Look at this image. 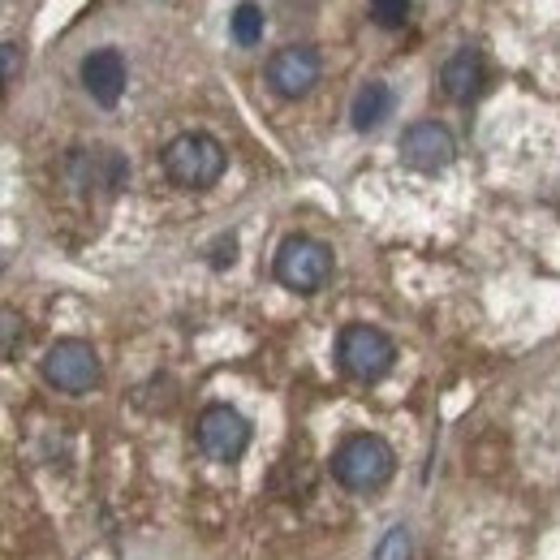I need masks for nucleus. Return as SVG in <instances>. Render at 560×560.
Instances as JSON below:
<instances>
[{
  "label": "nucleus",
  "instance_id": "obj_1",
  "mask_svg": "<svg viewBox=\"0 0 560 560\" xmlns=\"http://www.w3.org/2000/svg\"><path fill=\"white\" fill-rule=\"evenodd\" d=\"M160 164H164V173H168L173 186H182V190H211L224 177L229 155H224V147L211 139V135L190 130V135H177V139L164 147Z\"/></svg>",
  "mask_w": 560,
  "mask_h": 560
},
{
  "label": "nucleus",
  "instance_id": "obj_2",
  "mask_svg": "<svg viewBox=\"0 0 560 560\" xmlns=\"http://www.w3.org/2000/svg\"><path fill=\"white\" fill-rule=\"evenodd\" d=\"M397 470V457H393V444L384 435H350L337 453H332V479L350 491H380Z\"/></svg>",
  "mask_w": 560,
  "mask_h": 560
},
{
  "label": "nucleus",
  "instance_id": "obj_3",
  "mask_svg": "<svg viewBox=\"0 0 560 560\" xmlns=\"http://www.w3.org/2000/svg\"><path fill=\"white\" fill-rule=\"evenodd\" d=\"M272 272L284 289L293 293H319L328 277H332V250L319 242V237H306V233H289L277 246V259H272Z\"/></svg>",
  "mask_w": 560,
  "mask_h": 560
},
{
  "label": "nucleus",
  "instance_id": "obj_4",
  "mask_svg": "<svg viewBox=\"0 0 560 560\" xmlns=\"http://www.w3.org/2000/svg\"><path fill=\"white\" fill-rule=\"evenodd\" d=\"M337 362L358 384H380L397 362V346H393L388 332H380L371 324H350L337 337Z\"/></svg>",
  "mask_w": 560,
  "mask_h": 560
},
{
  "label": "nucleus",
  "instance_id": "obj_5",
  "mask_svg": "<svg viewBox=\"0 0 560 560\" xmlns=\"http://www.w3.org/2000/svg\"><path fill=\"white\" fill-rule=\"evenodd\" d=\"M44 380H48L57 393L82 397V393L100 388V380H104L100 353L91 350L86 341H78V337H66V341H57L52 350L44 353Z\"/></svg>",
  "mask_w": 560,
  "mask_h": 560
},
{
  "label": "nucleus",
  "instance_id": "obj_6",
  "mask_svg": "<svg viewBox=\"0 0 560 560\" xmlns=\"http://www.w3.org/2000/svg\"><path fill=\"white\" fill-rule=\"evenodd\" d=\"M195 435L211 462H237L250 448V422L233 406H208L195 422Z\"/></svg>",
  "mask_w": 560,
  "mask_h": 560
},
{
  "label": "nucleus",
  "instance_id": "obj_7",
  "mask_svg": "<svg viewBox=\"0 0 560 560\" xmlns=\"http://www.w3.org/2000/svg\"><path fill=\"white\" fill-rule=\"evenodd\" d=\"M319 73H324V61L311 44H289V48L272 52V61H268V86L280 100H302L315 91Z\"/></svg>",
  "mask_w": 560,
  "mask_h": 560
},
{
  "label": "nucleus",
  "instance_id": "obj_8",
  "mask_svg": "<svg viewBox=\"0 0 560 560\" xmlns=\"http://www.w3.org/2000/svg\"><path fill=\"white\" fill-rule=\"evenodd\" d=\"M453 155H457V142L448 135V126H440V121H415L401 135V160L415 173H444L453 164Z\"/></svg>",
  "mask_w": 560,
  "mask_h": 560
},
{
  "label": "nucleus",
  "instance_id": "obj_9",
  "mask_svg": "<svg viewBox=\"0 0 560 560\" xmlns=\"http://www.w3.org/2000/svg\"><path fill=\"white\" fill-rule=\"evenodd\" d=\"M78 73H82L86 95H91L100 108H117V104H121L130 70H126V57H121L117 48H95V52H86Z\"/></svg>",
  "mask_w": 560,
  "mask_h": 560
},
{
  "label": "nucleus",
  "instance_id": "obj_10",
  "mask_svg": "<svg viewBox=\"0 0 560 560\" xmlns=\"http://www.w3.org/2000/svg\"><path fill=\"white\" fill-rule=\"evenodd\" d=\"M483 82H488V70H483V57L479 52H470V48H462V52H453L448 61H444V70H440V86H444V95L448 100H475L479 91H483Z\"/></svg>",
  "mask_w": 560,
  "mask_h": 560
},
{
  "label": "nucleus",
  "instance_id": "obj_11",
  "mask_svg": "<svg viewBox=\"0 0 560 560\" xmlns=\"http://www.w3.org/2000/svg\"><path fill=\"white\" fill-rule=\"evenodd\" d=\"M393 86L388 82H362L358 86V95H353V104H350V121H353V130H380L388 117H393Z\"/></svg>",
  "mask_w": 560,
  "mask_h": 560
},
{
  "label": "nucleus",
  "instance_id": "obj_12",
  "mask_svg": "<svg viewBox=\"0 0 560 560\" xmlns=\"http://www.w3.org/2000/svg\"><path fill=\"white\" fill-rule=\"evenodd\" d=\"M264 31H268V18H264V9H259L255 0H242V4L229 13V35H233L237 48L264 44Z\"/></svg>",
  "mask_w": 560,
  "mask_h": 560
},
{
  "label": "nucleus",
  "instance_id": "obj_13",
  "mask_svg": "<svg viewBox=\"0 0 560 560\" xmlns=\"http://www.w3.org/2000/svg\"><path fill=\"white\" fill-rule=\"evenodd\" d=\"M366 9H371V22L384 31H401L410 18V0H366Z\"/></svg>",
  "mask_w": 560,
  "mask_h": 560
},
{
  "label": "nucleus",
  "instance_id": "obj_14",
  "mask_svg": "<svg viewBox=\"0 0 560 560\" xmlns=\"http://www.w3.org/2000/svg\"><path fill=\"white\" fill-rule=\"evenodd\" d=\"M415 552V544H410V530L406 526H393L384 539H380V548H375V560H410Z\"/></svg>",
  "mask_w": 560,
  "mask_h": 560
},
{
  "label": "nucleus",
  "instance_id": "obj_15",
  "mask_svg": "<svg viewBox=\"0 0 560 560\" xmlns=\"http://www.w3.org/2000/svg\"><path fill=\"white\" fill-rule=\"evenodd\" d=\"M233 259H237V237H233V233L215 237V246H211V268H233Z\"/></svg>",
  "mask_w": 560,
  "mask_h": 560
},
{
  "label": "nucleus",
  "instance_id": "obj_16",
  "mask_svg": "<svg viewBox=\"0 0 560 560\" xmlns=\"http://www.w3.org/2000/svg\"><path fill=\"white\" fill-rule=\"evenodd\" d=\"M0 57H4V86H9V82H18V70H22V48L18 44H4Z\"/></svg>",
  "mask_w": 560,
  "mask_h": 560
},
{
  "label": "nucleus",
  "instance_id": "obj_17",
  "mask_svg": "<svg viewBox=\"0 0 560 560\" xmlns=\"http://www.w3.org/2000/svg\"><path fill=\"white\" fill-rule=\"evenodd\" d=\"M18 332H22L18 311H4V358H13V350H18Z\"/></svg>",
  "mask_w": 560,
  "mask_h": 560
}]
</instances>
